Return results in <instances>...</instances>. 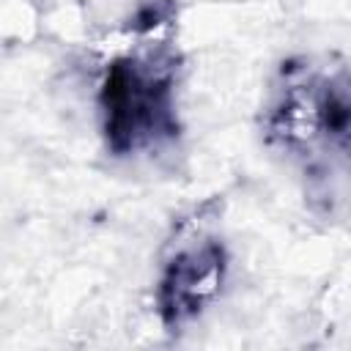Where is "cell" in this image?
<instances>
[{"mask_svg": "<svg viewBox=\"0 0 351 351\" xmlns=\"http://www.w3.org/2000/svg\"><path fill=\"white\" fill-rule=\"evenodd\" d=\"M178 66L181 55L167 44L145 47L107 66L99 85V115L112 156L154 154L178 140Z\"/></svg>", "mask_w": 351, "mask_h": 351, "instance_id": "7a4b0ae2", "label": "cell"}, {"mask_svg": "<svg viewBox=\"0 0 351 351\" xmlns=\"http://www.w3.org/2000/svg\"><path fill=\"white\" fill-rule=\"evenodd\" d=\"M176 19V3L173 0H145L137 5V11L129 19V30L134 33H151L162 25H170Z\"/></svg>", "mask_w": 351, "mask_h": 351, "instance_id": "277c9868", "label": "cell"}, {"mask_svg": "<svg viewBox=\"0 0 351 351\" xmlns=\"http://www.w3.org/2000/svg\"><path fill=\"white\" fill-rule=\"evenodd\" d=\"M228 261V250L219 239L192 241L167 258L156 280V313L170 335L192 324L219 296Z\"/></svg>", "mask_w": 351, "mask_h": 351, "instance_id": "3957f363", "label": "cell"}, {"mask_svg": "<svg viewBox=\"0 0 351 351\" xmlns=\"http://www.w3.org/2000/svg\"><path fill=\"white\" fill-rule=\"evenodd\" d=\"M263 140L296 162L307 197L337 211L351 192V66L288 58L263 104Z\"/></svg>", "mask_w": 351, "mask_h": 351, "instance_id": "6da1fadb", "label": "cell"}]
</instances>
